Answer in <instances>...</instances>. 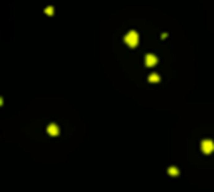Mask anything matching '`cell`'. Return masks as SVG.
I'll list each match as a JSON object with an SVG mask.
<instances>
[{"label": "cell", "mask_w": 214, "mask_h": 192, "mask_svg": "<svg viewBox=\"0 0 214 192\" xmlns=\"http://www.w3.org/2000/svg\"><path fill=\"white\" fill-rule=\"evenodd\" d=\"M124 40H126V44L129 47H135L139 44V34H137V32H134V30H131V32H127V35L124 37Z\"/></svg>", "instance_id": "obj_1"}, {"label": "cell", "mask_w": 214, "mask_h": 192, "mask_svg": "<svg viewBox=\"0 0 214 192\" xmlns=\"http://www.w3.org/2000/svg\"><path fill=\"white\" fill-rule=\"evenodd\" d=\"M201 149H203L204 154H211L212 150H214V142L209 140V139H206V140L201 142Z\"/></svg>", "instance_id": "obj_2"}, {"label": "cell", "mask_w": 214, "mask_h": 192, "mask_svg": "<svg viewBox=\"0 0 214 192\" xmlns=\"http://www.w3.org/2000/svg\"><path fill=\"white\" fill-rule=\"evenodd\" d=\"M144 60H146V65H147V67H154V65L156 64H157V57H156V55H146V59H144Z\"/></svg>", "instance_id": "obj_3"}, {"label": "cell", "mask_w": 214, "mask_h": 192, "mask_svg": "<svg viewBox=\"0 0 214 192\" xmlns=\"http://www.w3.org/2000/svg\"><path fill=\"white\" fill-rule=\"evenodd\" d=\"M47 130H49V134H50V136H57V134H59V127H57L55 124H50Z\"/></svg>", "instance_id": "obj_4"}, {"label": "cell", "mask_w": 214, "mask_h": 192, "mask_svg": "<svg viewBox=\"0 0 214 192\" xmlns=\"http://www.w3.org/2000/svg\"><path fill=\"white\" fill-rule=\"evenodd\" d=\"M159 80H160V77L157 75V73H151L149 75V82L154 84V82H159Z\"/></svg>", "instance_id": "obj_5"}, {"label": "cell", "mask_w": 214, "mask_h": 192, "mask_svg": "<svg viewBox=\"0 0 214 192\" xmlns=\"http://www.w3.org/2000/svg\"><path fill=\"white\" fill-rule=\"evenodd\" d=\"M169 174H171V175H178V169H176V167H171V169H169Z\"/></svg>", "instance_id": "obj_6"}, {"label": "cell", "mask_w": 214, "mask_h": 192, "mask_svg": "<svg viewBox=\"0 0 214 192\" xmlns=\"http://www.w3.org/2000/svg\"><path fill=\"white\" fill-rule=\"evenodd\" d=\"M0 102H2V99H0Z\"/></svg>", "instance_id": "obj_7"}]
</instances>
